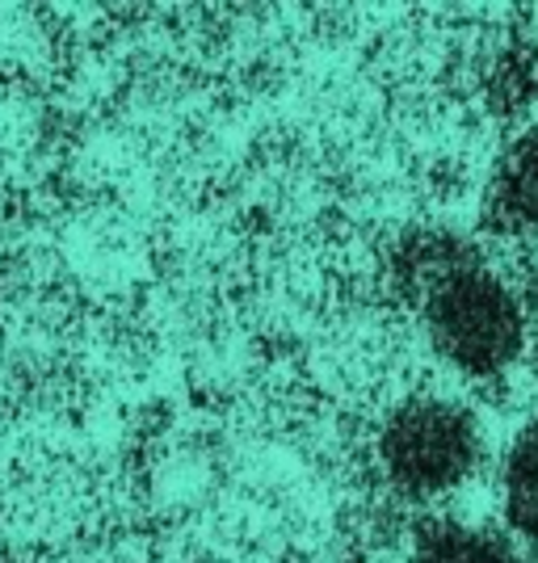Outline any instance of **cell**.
<instances>
[{
	"mask_svg": "<svg viewBox=\"0 0 538 563\" xmlns=\"http://www.w3.org/2000/svg\"><path fill=\"white\" fill-rule=\"evenodd\" d=\"M425 332L446 366L468 378H501L526 345V311L505 282L471 253L450 257L421 286Z\"/></svg>",
	"mask_w": 538,
	"mask_h": 563,
	"instance_id": "1",
	"label": "cell"
},
{
	"mask_svg": "<svg viewBox=\"0 0 538 563\" xmlns=\"http://www.w3.org/2000/svg\"><path fill=\"white\" fill-rule=\"evenodd\" d=\"M480 421L463 404L442 396L399 404L378 438V463L392 488L413 500H429L468 484L471 471L480 467Z\"/></svg>",
	"mask_w": 538,
	"mask_h": 563,
	"instance_id": "2",
	"label": "cell"
},
{
	"mask_svg": "<svg viewBox=\"0 0 538 563\" xmlns=\"http://www.w3.org/2000/svg\"><path fill=\"white\" fill-rule=\"evenodd\" d=\"M488 214L501 232H538V126L521 131L492 168Z\"/></svg>",
	"mask_w": 538,
	"mask_h": 563,
	"instance_id": "3",
	"label": "cell"
},
{
	"mask_svg": "<svg viewBox=\"0 0 538 563\" xmlns=\"http://www.w3.org/2000/svg\"><path fill=\"white\" fill-rule=\"evenodd\" d=\"M413 563H521L514 542L501 530L488 526H471V521H454V517H438L421 526L417 547H413Z\"/></svg>",
	"mask_w": 538,
	"mask_h": 563,
	"instance_id": "4",
	"label": "cell"
},
{
	"mask_svg": "<svg viewBox=\"0 0 538 563\" xmlns=\"http://www.w3.org/2000/svg\"><path fill=\"white\" fill-rule=\"evenodd\" d=\"M501 505L505 521L521 539L538 542V424L521 429L501 467Z\"/></svg>",
	"mask_w": 538,
	"mask_h": 563,
	"instance_id": "5",
	"label": "cell"
}]
</instances>
